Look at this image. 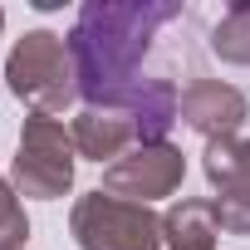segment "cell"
I'll return each instance as SVG.
<instances>
[{"instance_id":"obj_4","label":"cell","mask_w":250,"mask_h":250,"mask_svg":"<svg viewBox=\"0 0 250 250\" xmlns=\"http://www.w3.org/2000/svg\"><path fill=\"white\" fill-rule=\"evenodd\" d=\"M74 138L59 118H44V113H30L25 128H20V147H15V167H10V187L20 196H35V201H59L69 187H74Z\"/></svg>"},{"instance_id":"obj_12","label":"cell","mask_w":250,"mask_h":250,"mask_svg":"<svg viewBox=\"0 0 250 250\" xmlns=\"http://www.w3.org/2000/svg\"><path fill=\"white\" fill-rule=\"evenodd\" d=\"M30 240V216L20 206V191L0 177V250H25Z\"/></svg>"},{"instance_id":"obj_14","label":"cell","mask_w":250,"mask_h":250,"mask_svg":"<svg viewBox=\"0 0 250 250\" xmlns=\"http://www.w3.org/2000/svg\"><path fill=\"white\" fill-rule=\"evenodd\" d=\"M0 30H5V10H0Z\"/></svg>"},{"instance_id":"obj_11","label":"cell","mask_w":250,"mask_h":250,"mask_svg":"<svg viewBox=\"0 0 250 250\" xmlns=\"http://www.w3.org/2000/svg\"><path fill=\"white\" fill-rule=\"evenodd\" d=\"M211 49L226 64H250V5H230L216 30H211Z\"/></svg>"},{"instance_id":"obj_8","label":"cell","mask_w":250,"mask_h":250,"mask_svg":"<svg viewBox=\"0 0 250 250\" xmlns=\"http://www.w3.org/2000/svg\"><path fill=\"white\" fill-rule=\"evenodd\" d=\"M123 113H128L138 143H167L172 123H182V93L172 79H143V88L128 98Z\"/></svg>"},{"instance_id":"obj_10","label":"cell","mask_w":250,"mask_h":250,"mask_svg":"<svg viewBox=\"0 0 250 250\" xmlns=\"http://www.w3.org/2000/svg\"><path fill=\"white\" fill-rule=\"evenodd\" d=\"M201 167H206V182L216 191H230V187L250 182V138H216V143H206Z\"/></svg>"},{"instance_id":"obj_3","label":"cell","mask_w":250,"mask_h":250,"mask_svg":"<svg viewBox=\"0 0 250 250\" xmlns=\"http://www.w3.org/2000/svg\"><path fill=\"white\" fill-rule=\"evenodd\" d=\"M69 230L79 250H167L162 245V216L152 206L123 201L108 191H88L69 211Z\"/></svg>"},{"instance_id":"obj_2","label":"cell","mask_w":250,"mask_h":250,"mask_svg":"<svg viewBox=\"0 0 250 250\" xmlns=\"http://www.w3.org/2000/svg\"><path fill=\"white\" fill-rule=\"evenodd\" d=\"M5 83L10 93L30 108V113H64L79 98V79H74V59H69V40L54 30H25L5 59Z\"/></svg>"},{"instance_id":"obj_9","label":"cell","mask_w":250,"mask_h":250,"mask_svg":"<svg viewBox=\"0 0 250 250\" xmlns=\"http://www.w3.org/2000/svg\"><path fill=\"white\" fill-rule=\"evenodd\" d=\"M221 240V221H216V201H177L162 216V245L167 250H216Z\"/></svg>"},{"instance_id":"obj_1","label":"cell","mask_w":250,"mask_h":250,"mask_svg":"<svg viewBox=\"0 0 250 250\" xmlns=\"http://www.w3.org/2000/svg\"><path fill=\"white\" fill-rule=\"evenodd\" d=\"M172 20H182V5L172 0H88L69 30L79 98L88 108L123 113L147 79L143 59L152 54V40Z\"/></svg>"},{"instance_id":"obj_7","label":"cell","mask_w":250,"mask_h":250,"mask_svg":"<svg viewBox=\"0 0 250 250\" xmlns=\"http://www.w3.org/2000/svg\"><path fill=\"white\" fill-rule=\"evenodd\" d=\"M69 138H74V152L88 157V162H118L123 152L138 147V133L128 113H108V108H83L74 123H69Z\"/></svg>"},{"instance_id":"obj_6","label":"cell","mask_w":250,"mask_h":250,"mask_svg":"<svg viewBox=\"0 0 250 250\" xmlns=\"http://www.w3.org/2000/svg\"><path fill=\"white\" fill-rule=\"evenodd\" d=\"M250 118V98L235 88V83H221V79H191L182 88V123L191 133H201L206 143L216 138H235V128Z\"/></svg>"},{"instance_id":"obj_13","label":"cell","mask_w":250,"mask_h":250,"mask_svg":"<svg viewBox=\"0 0 250 250\" xmlns=\"http://www.w3.org/2000/svg\"><path fill=\"white\" fill-rule=\"evenodd\" d=\"M216 221H221L226 235H250V182L216 196Z\"/></svg>"},{"instance_id":"obj_5","label":"cell","mask_w":250,"mask_h":250,"mask_svg":"<svg viewBox=\"0 0 250 250\" xmlns=\"http://www.w3.org/2000/svg\"><path fill=\"white\" fill-rule=\"evenodd\" d=\"M182 177H187V152L177 143H138L113 167H103V187L98 191L138 201V206H152V201L172 196L182 187Z\"/></svg>"}]
</instances>
